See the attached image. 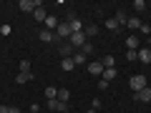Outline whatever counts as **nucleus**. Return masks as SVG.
I'll list each match as a JSON object with an SVG mask.
<instances>
[{
    "instance_id": "nucleus-1",
    "label": "nucleus",
    "mask_w": 151,
    "mask_h": 113,
    "mask_svg": "<svg viewBox=\"0 0 151 113\" xmlns=\"http://www.w3.org/2000/svg\"><path fill=\"white\" fill-rule=\"evenodd\" d=\"M68 43L73 45V48H83V45L88 43V38H86V33H70V38H68Z\"/></svg>"
},
{
    "instance_id": "nucleus-2",
    "label": "nucleus",
    "mask_w": 151,
    "mask_h": 113,
    "mask_svg": "<svg viewBox=\"0 0 151 113\" xmlns=\"http://www.w3.org/2000/svg\"><path fill=\"white\" fill-rule=\"evenodd\" d=\"M73 53H76V48L68 43V40H60L58 43V55L60 58H73Z\"/></svg>"
},
{
    "instance_id": "nucleus-3",
    "label": "nucleus",
    "mask_w": 151,
    "mask_h": 113,
    "mask_svg": "<svg viewBox=\"0 0 151 113\" xmlns=\"http://www.w3.org/2000/svg\"><path fill=\"white\" fill-rule=\"evenodd\" d=\"M70 33H73V30H70L68 20H65V23H58V28H55V38H58V40H68Z\"/></svg>"
},
{
    "instance_id": "nucleus-4",
    "label": "nucleus",
    "mask_w": 151,
    "mask_h": 113,
    "mask_svg": "<svg viewBox=\"0 0 151 113\" xmlns=\"http://www.w3.org/2000/svg\"><path fill=\"white\" fill-rule=\"evenodd\" d=\"M129 86L134 88V93H139L141 88H146V75H131V81H129Z\"/></svg>"
},
{
    "instance_id": "nucleus-5",
    "label": "nucleus",
    "mask_w": 151,
    "mask_h": 113,
    "mask_svg": "<svg viewBox=\"0 0 151 113\" xmlns=\"http://www.w3.org/2000/svg\"><path fill=\"white\" fill-rule=\"evenodd\" d=\"M103 70H106V68H103V63H101V60H91V63H88V73H91V75H96V78H101V75H103Z\"/></svg>"
},
{
    "instance_id": "nucleus-6",
    "label": "nucleus",
    "mask_w": 151,
    "mask_h": 113,
    "mask_svg": "<svg viewBox=\"0 0 151 113\" xmlns=\"http://www.w3.org/2000/svg\"><path fill=\"white\" fill-rule=\"evenodd\" d=\"M18 8H20L23 13H33L35 8H40V3H35V0H20V3H18Z\"/></svg>"
},
{
    "instance_id": "nucleus-7",
    "label": "nucleus",
    "mask_w": 151,
    "mask_h": 113,
    "mask_svg": "<svg viewBox=\"0 0 151 113\" xmlns=\"http://www.w3.org/2000/svg\"><path fill=\"white\" fill-rule=\"evenodd\" d=\"M48 108H50V111H58V113H65V111H68V103L53 98V101H48Z\"/></svg>"
},
{
    "instance_id": "nucleus-8",
    "label": "nucleus",
    "mask_w": 151,
    "mask_h": 113,
    "mask_svg": "<svg viewBox=\"0 0 151 113\" xmlns=\"http://www.w3.org/2000/svg\"><path fill=\"white\" fill-rule=\"evenodd\" d=\"M134 98H136L139 103H149V101H151V88H149V86H146V88H141L139 93H134Z\"/></svg>"
},
{
    "instance_id": "nucleus-9",
    "label": "nucleus",
    "mask_w": 151,
    "mask_h": 113,
    "mask_svg": "<svg viewBox=\"0 0 151 113\" xmlns=\"http://www.w3.org/2000/svg\"><path fill=\"white\" fill-rule=\"evenodd\" d=\"M38 40H40V43H53V40H55V33H53V30H45V28H43V30L38 33Z\"/></svg>"
},
{
    "instance_id": "nucleus-10",
    "label": "nucleus",
    "mask_w": 151,
    "mask_h": 113,
    "mask_svg": "<svg viewBox=\"0 0 151 113\" xmlns=\"http://www.w3.org/2000/svg\"><path fill=\"white\" fill-rule=\"evenodd\" d=\"M103 25H106V28H108L111 33H116V35H119V33L124 30V28H121L119 23H116V18H106V23H103Z\"/></svg>"
},
{
    "instance_id": "nucleus-11",
    "label": "nucleus",
    "mask_w": 151,
    "mask_h": 113,
    "mask_svg": "<svg viewBox=\"0 0 151 113\" xmlns=\"http://www.w3.org/2000/svg\"><path fill=\"white\" fill-rule=\"evenodd\" d=\"M68 25H70V30H73V33H81L83 30V23L78 20V18H73V15L68 18Z\"/></svg>"
},
{
    "instance_id": "nucleus-12",
    "label": "nucleus",
    "mask_w": 151,
    "mask_h": 113,
    "mask_svg": "<svg viewBox=\"0 0 151 113\" xmlns=\"http://www.w3.org/2000/svg\"><path fill=\"white\" fill-rule=\"evenodd\" d=\"M73 63H76V65H86V63H88V55L81 53V50H76V53H73Z\"/></svg>"
},
{
    "instance_id": "nucleus-13",
    "label": "nucleus",
    "mask_w": 151,
    "mask_h": 113,
    "mask_svg": "<svg viewBox=\"0 0 151 113\" xmlns=\"http://www.w3.org/2000/svg\"><path fill=\"white\" fill-rule=\"evenodd\" d=\"M139 60L141 63H151V48H139Z\"/></svg>"
},
{
    "instance_id": "nucleus-14",
    "label": "nucleus",
    "mask_w": 151,
    "mask_h": 113,
    "mask_svg": "<svg viewBox=\"0 0 151 113\" xmlns=\"http://www.w3.org/2000/svg\"><path fill=\"white\" fill-rule=\"evenodd\" d=\"M33 15H35V20H38V23H45V18H48V13H45V8L40 5V8H35V10H33Z\"/></svg>"
},
{
    "instance_id": "nucleus-15",
    "label": "nucleus",
    "mask_w": 151,
    "mask_h": 113,
    "mask_svg": "<svg viewBox=\"0 0 151 113\" xmlns=\"http://www.w3.org/2000/svg\"><path fill=\"white\" fill-rule=\"evenodd\" d=\"M116 75H119V70H116V68H106V70H103V75H101V78H103V81H108V83H111L113 78H116Z\"/></svg>"
},
{
    "instance_id": "nucleus-16",
    "label": "nucleus",
    "mask_w": 151,
    "mask_h": 113,
    "mask_svg": "<svg viewBox=\"0 0 151 113\" xmlns=\"http://www.w3.org/2000/svg\"><path fill=\"white\" fill-rule=\"evenodd\" d=\"M126 48H129V50H139V38L129 35V38H126Z\"/></svg>"
},
{
    "instance_id": "nucleus-17",
    "label": "nucleus",
    "mask_w": 151,
    "mask_h": 113,
    "mask_svg": "<svg viewBox=\"0 0 151 113\" xmlns=\"http://www.w3.org/2000/svg\"><path fill=\"white\" fill-rule=\"evenodd\" d=\"M141 25H144V23H141L136 15H134V18H129V23H126V28H131V30H141Z\"/></svg>"
},
{
    "instance_id": "nucleus-18",
    "label": "nucleus",
    "mask_w": 151,
    "mask_h": 113,
    "mask_svg": "<svg viewBox=\"0 0 151 113\" xmlns=\"http://www.w3.org/2000/svg\"><path fill=\"white\" fill-rule=\"evenodd\" d=\"M30 78H33V73H18L15 75V83H18V86H23V83H28Z\"/></svg>"
},
{
    "instance_id": "nucleus-19",
    "label": "nucleus",
    "mask_w": 151,
    "mask_h": 113,
    "mask_svg": "<svg viewBox=\"0 0 151 113\" xmlns=\"http://www.w3.org/2000/svg\"><path fill=\"white\" fill-rule=\"evenodd\" d=\"M116 23H119V25H121V28H124V25H126V23H129V15H126V13H124V10H116Z\"/></svg>"
},
{
    "instance_id": "nucleus-20",
    "label": "nucleus",
    "mask_w": 151,
    "mask_h": 113,
    "mask_svg": "<svg viewBox=\"0 0 151 113\" xmlns=\"http://www.w3.org/2000/svg\"><path fill=\"white\" fill-rule=\"evenodd\" d=\"M60 68H63L65 73H68V70H73V68H76V63H73V58H63V60H60Z\"/></svg>"
},
{
    "instance_id": "nucleus-21",
    "label": "nucleus",
    "mask_w": 151,
    "mask_h": 113,
    "mask_svg": "<svg viewBox=\"0 0 151 113\" xmlns=\"http://www.w3.org/2000/svg\"><path fill=\"white\" fill-rule=\"evenodd\" d=\"M55 28H58V20H55L53 15H48L45 18V30H55Z\"/></svg>"
},
{
    "instance_id": "nucleus-22",
    "label": "nucleus",
    "mask_w": 151,
    "mask_h": 113,
    "mask_svg": "<svg viewBox=\"0 0 151 113\" xmlns=\"http://www.w3.org/2000/svg\"><path fill=\"white\" fill-rule=\"evenodd\" d=\"M101 63H103V68H113V65H116V58H113V55H103Z\"/></svg>"
},
{
    "instance_id": "nucleus-23",
    "label": "nucleus",
    "mask_w": 151,
    "mask_h": 113,
    "mask_svg": "<svg viewBox=\"0 0 151 113\" xmlns=\"http://www.w3.org/2000/svg\"><path fill=\"white\" fill-rule=\"evenodd\" d=\"M45 98H48V101L58 98V88H55V86H48V88H45Z\"/></svg>"
},
{
    "instance_id": "nucleus-24",
    "label": "nucleus",
    "mask_w": 151,
    "mask_h": 113,
    "mask_svg": "<svg viewBox=\"0 0 151 113\" xmlns=\"http://www.w3.org/2000/svg\"><path fill=\"white\" fill-rule=\"evenodd\" d=\"M18 73H30V60H20V65H18Z\"/></svg>"
},
{
    "instance_id": "nucleus-25",
    "label": "nucleus",
    "mask_w": 151,
    "mask_h": 113,
    "mask_svg": "<svg viewBox=\"0 0 151 113\" xmlns=\"http://www.w3.org/2000/svg\"><path fill=\"white\" fill-rule=\"evenodd\" d=\"M83 33H86V38L91 40L93 35H98V28H96V25H88V28H83Z\"/></svg>"
},
{
    "instance_id": "nucleus-26",
    "label": "nucleus",
    "mask_w": 151,
    "mask_h": 113,
    "mask_svg": "<svg viewBox=\"0 0 151 113\" xmlns=\"http://www.w3.org/2000/svg\"><path fill=\"white\" fill-rule=\"evenodd\" d=\"M68 98H70V93L65 91V88H58V101H63V103H68Z\"/></svg>"
},
{
    "instance_id": "nucleus-27",
    "label": "nucleus",
    "mask_w": 151,
    "mask_h": 113,
    "mask_svg": "<svg viewBox=\"0 0 151 113\" xmlns=\"http://www.w3.org/2000/svg\"><path fill=\"white\" fill-rule=\"evenodd\" d=\"M134 8H136V13H141V10H146V3L144 0H134Z\"/></svg>"
},
{
    "instance_id": "nucleus-28",
    "label": "nucleus",
    "mask_w": 151,
    "mask_h": 113,
    "mask_svg": "<svg viewBox=\"0 0 151 113\" xmlns=\"http://www.w3.org/2000/svg\"><path fill=\"white\" fill-rule=\"evenodd\" d=\"M139 58V50H126V60H136Z\"/></svg>"
},
{
    "instance_id": "nucleus-29",
    "label": "nucleus",
    "mask_w": 151,
    "mask_h": 113,
    "mask_svg": "<svg viewBox=\"0 0 151 113\" xmlns=\"http://www.w3.org/2000/svg\"><path fill=\"white\" fill-rule=\"evenodd\" d=\"M91 50H93V45H91V40H88V43H86V45H83V48H81V53H86V55H91Z\"/></svg>"
},
{
    "instance_id": "nucleus-30",
    "label": "nucleus",
    "mask_w": 151,
    "mask_h": 113,
    "mask_svg": "<svg viewBox=\"0 0 151 113\" xmlns=\"http://www.w3.org/2000/svg\"><path fill=\"white\" fill-rule=\"evenodd\" d=\"M98 88H101V91H106V88H108V81H103V78H98Z\"/></svg>"
},
{
    "instance_id": "nucleus-31",
    "label": "nucleus",
    "mask_w": 151,
    "mask_h": 113,
    "mask_svg": "<svg viewBox=\"0 0 151 113\" xmlns=\"http://www.w3.org/2000/svg\"><path fill=\"white\" fill-rule=\"evenodd\" d=\"M0 33L3 35H10V25H0Z\"/></svg>"
},
{
    "instance_id": "nucleus-32",
    "label": "nucleus",
    "mask_w": 151,
    "mask_h": 113,
    "mask_svg": "<svg viewBox=\"0 0 151 113\" xmlns=\"http://www.w3.org/2000/svg\"><path fill=\"white\" fill-rule=\"evenodd\" d=\"M8 108L10 106H0V113H8Z\"/></svg>"
},
{
    "instance_id": "nucleus-33",
    "label": "nucleus",
    "mask_w": 151,
    "mask_h": 113,
    "mask_svg": "<svg viewBox=\"0 0 151 113\" xmlns=\"http://www.w3.org/2000/svg\"><path fill=\"white\" fill-rule=\"evenodd\" d=\"M8 113H20V111H18V108H8Z\"/></svg>"
},
{
    "instance_id": "nucleus-34",
    "label": "nucleus",
    "mask_w": 151,
    "mask_h": 113,
    "mask_svg": "<svg viewBox=\"0 0 151 113\" xmlns=\"http://www.w3.org/2000/svg\"><path fill=\"white\" fill-rule=\"evenodd\" d=\"M86 113H98V111H96V108H88V111H86Z\"/></svg>"
}]
</instances>
